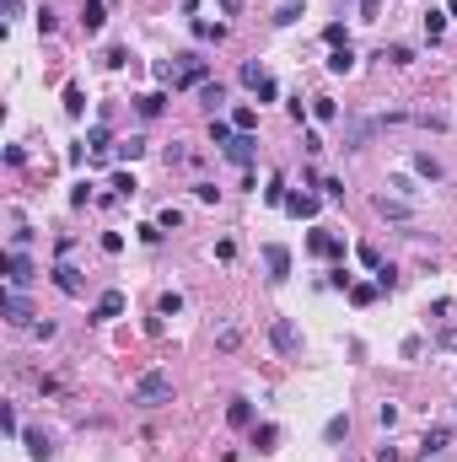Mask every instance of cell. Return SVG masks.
<instances>
[{
    "label": "cell",
    "instance_id": "3",
    "mask_svg": "<svg viewBox=\"0 0 457 462\" xmlns=\"http://www.w3.org/2000/svg\"><path fill=\"white\" fill-rule=\"evenodd\" d=\"M264 269H269V285H285V280H291V247L264 242Z\"/></svg>",
    "mask_w": 457,
    "mask_h": 462
},
{
    "label": "cell",
    "instance_id": "31",
    "mask_svg": "<svg viewBox=\"0 0 457 462\" xmlns=\"http://www.w3.org/2000/svg\"><path fill=\"white\" fill-rule=\"evenodd\" d=\"M156 312H162V317H178V312H183V296H178V290H167L162 302H156Z\"/></svg>",
    "mask_w": 457,
    "mask_h": 462
},
{
    "label": "cell",
    "instance_id": "21",
    "mask_svg": "<svg viewBox=\"0 0 457 462\" xmlns=\"http://www.w3.org/2000/svg\"><path fill=\"white\" fill-rule=\"evenodd\" d=\"M447 441H452V430H447V424H436V430H425L419 452H447Z\"/></svg>",
    "mask_w": 457,
    "mask_h": 462
},
{
    "label": "cell",
    "instance_id": "28",
    "mask_svg": "<svg viewBox=\"0 0 457 462\" xmlns=\"http://www.w3.org/2000/svg\"><path fill=\"white\" fill-rule=\"evenodd\" d=\"M296 17H301V0H285V6H280V11H274L269 22H274V27H291Z\"/></svg>",
    "mask_w": 457,
    "mask_h": 462
},
{
    "label": "cell",
    "instance_id": "14",
    "mask_svg": "<svg viewBox=\"0 0 457 462\" xmlns=\"http://www.w3.org/2000/svg\"><path fill=\"white\" fill-rule=\"evenodd\" d=\"M344 436H350V414H333V420L323 424V441H329V446H339Z\"/></svg>",
    "mask_w": 457,
    "mask_h": 462
},
{
    "label": "cell",
    "instance_id": "4",
    "mask_svg": "<svg viewBox=\"0 0 457 462\" xmlns=\"http://www.w3.org/2000/svg\"><path fill=\"white\" fill-rule=\"evenodd\" d=\"M33 280H38V269L22 258V253H6V290H27Z\"/></svg>",
    "mask_w": 457,
    "mask_h": 462
},
{
    "label": "cell",
    "instance_id": "37",
    "mask_svg": "<svg viewBox=\"0 0 457 462\" xmlns=\"http://www.w3.org/2000/svg\"><path fill=\"white\" fill-rule=\"evenodd\" d=\"M317 188H323V199H344V178H323Z\"/></svg>",
    "mask_w": 457,
    "mask_h": 462
},
{
    "label": "cell",
    "instance_id": "45",
    "mask_svg": "<svg viewBox=\"0 0 457 462\" xmlns=\"http://www.w3.org/2000/svg\"><path fill=\"white\" fill-rule=\"evenodd\" d=\"M441 349H457V328H447V333H441Z\"/></svg>",
    "mask_w": 457,
    "mask_h": 462
},
{
    "label": "cell",
    "instance_id": "23",
    "mask_svg": "<svg viewBox=\"0 0 457 462\" xmlns=\"http://www.w3.org/2000/svg\"><path fill=\"white\" fill-rule=\"evenodd\" d=\"M210 140H215L221 151H226V145L237 140V129H231V119H210Z\"/></svg>",
    "mask_w": 457,
    "mask_h": 462
},
{
    "label": "cell",
    "instance_id": "19",
    "mask_svg": "<svg viewBox=\"0 0 457 462\" xmlns=\"http://www.w3.org/2000/svg\"><path fill=\"white\" fill-rule=\"evenodd\" d=\"M199 102H205L210 113H215V108L226 102V86H221V81H205V86H199Z\"/></svg>",
    "mask_w": 457,
    "mask_h": 462
},
{
    "label": "cell",
    "instance_id": "39",
    "mask_svg": "<svg viewBox=\"0 0 457 462\" xmlns=\"http://www.w3.org/2000/svg\"><path fill=\"white\" fill-rule=\"evenodd\" d=\"M425 33H431V43H436L441 33H447V17H441V11H431V17H425Z\"/></svg>",
    "mask_w": 457,
    "mask_h": 462
},
{
    "label": "cell",
    "instance_id": "44",
    "mask_svg": "<svg viewBox=\"0 0 457 462\" xmlns=\"http://www.w3.org/2000/svg\"><path fill=\"white\" fill-rule=\"evenodd\" d=\"M376 11H382V0H360V22H376Z\"/></svg>",
    "mask_w": 457,
    "mask_h": 462
},
{
    "label": "cell",
    "instance_id": "40",
    "mask_svg": "<svg viewBox=\"0 0 457 462\" xmlns=\"http://www.w3.org/2000/svg\"><path fill=\"white\" fill-rule=\"evenodd\" d=\"M140 151H146V140L135 135V140H124V145H119V161H135V156H140Z\"/></svg>",
    "mask_w": 457,
    "mask_h": 462
},
{
    "label": "cell",
    "instance_id": "7",
    "mask_svg": "<svg viewBox=\"0 0 457 462\" xmlns=\"http://www.w3.org/2000/svg\"><path fill=\"white\" fill-rule=\"evenodd\" d=\"M307 247L317 253V258H344V242L333 237V231H312V237H307Z\"/></svg>",
    "mask_w": 457,
    "mask_h": 462
},
{
    "label": "cell",
    "instance_id": "33",
    "mask_svg": "<svg viewBox=\"0 0 457 462\" xmlns=\"http://www.w3.org/2000/svg\"><path fill=\"white\" fill-rule=\"evenodd\" d=\"M376 290H382V285H350V302L366 306V302H376Z\"/></svg>",
    "mask_w": 457,
    "mask_h": 462
},
{
    "label": "cell",
    "instance_id": "26",
    "mask_svg": "<svg viewBox=\"0 0 457 462\" xmlns=\"http://www.w3.org/2000/svg\"><path fill=\"white\" fill-rule=\"evenodd\" d=\"M27 452H33L38 462H49V457H54V441H49L43 430H33V436H27Z\"/></svg>",
    "mask_w": 457,
    "mask_h": 462
},
{
    "label": "cell",
    "instance_id": "27",
    "mask_svg": "<svg viewBox=\"0 0 457 462\" xmlns=\"http://www.w3.org/2000/svg\"><path fill=\"white\" fill-rule=\"evenodd\" d=\"M382 60L388 65H415V49L409 43H393V49H382Z\"/></svg>",
    "mask_w": 457,
    "mask_h": 462
},
{
    "label": "cell",
    "instance_id": "43",
    "mask_svg": "<svg viewBox=\"0 0 457 462\" xmlns=\"http://www.w3.org/2000/svg\"><path fill=\"white\" fill-rule=\"evenodd\" d=\"M301 151H307V156H317V151H323V135H317V129H307V135H301Z\"/></svg>",
    "mask_w": 457,
    "mask_h": 462
},
{
    "label": "cell",
    "instance_id": "11",
    "mask_svg": "<svg viewBox=\"0 0 457 462\" xmlns=\"http://www.w3.org/2000/svg\"><path fill=\"white\" fill-rule=\"evenodd\" d=\"M103 22H108L103 0H86V6H81V27H86V33H103Z\"/></svg>",
    "mask_w": 457,
    "mask_h": 462
},
{
    "label": "cell",
    "instance_id": "36",
    "mask_svg": "<svg viewBox=\"0 0 457 462\" xmlns=\"http://www.w3.org/2000/svg\"><path fill=\"white\" fill-rule=\"evenodd\" d=\"M194 199H199V204H215V199H221V188H215V183H194Z\"/></svg>",
    "mask_w": 457,
    "mask_h": 462
},
{
    "label": "cell",
    "instance_id": "16",
    "mask_svg": "<svg viewBox=\"0 0 457 462\" xmlns=\"http://www.w3.org/2000/svg\"><path fill=\"white\" fill-rule=\"evenodd\" d=\"M226 420L237 424V430H248V424H253V403H248V398H231V409H226Z\"/></svg>",
    "mask_w": 457,
    "mask_h": 462
},
{
    "label": "cell",
    "instance_id": "24",
    "mask_svg": "<svg viewBox=\"0 0 457 462\" xmlns=\"http://www.w3.org/2000/svg\"><path fill=\"white\" fill-rule=\"evenodd\" d=\"M264 81H269V70H264L258 60H248V65H242V86H248V92H258Z\"/></svg>",
    "mask_w": 457,
    "mask_h": 462
},
{
    "label": "cell",
    "instance_id": "15",
    "mask_svg": "<svg viewBox=\"0 0 457 462\" xmlns=\"http://www.w3.org/2000/svg\"><path fill=\"white\" fill-rule=\"evenodd\" d=\"M415 172H419V178H431V183H441V178H447V172H441V161L431 156V151H419V156H415Z\"/></svg>",
    "mask_w": 457,
    "mask_h": 462
},
{
    "label": "cell",
    "instance_id": "22",
    "mask_svg": "<svg viewBox=\"0 0 457 462\" xmlns=\"http://www.w3.org/2000/svg\"><path fill=\"white\" fill-rule=\"evenodd\" d=\"M312 119L333 124V119H339V102H333V97H312Z\"/></svg>",
    "mask_w": 457,
    "mask_h": 462
},
{
    "label": "cell",
    "instance_id": "29",
    "mask_svg": "<svg viewBox=\"0 0 457 462\" xmlns=\"http://www.w3.org/2000/svg\"><path fill=\"white\" fill-rule=\"evenodd\" d=\"M81 108H86L81 86H65V113H70V119H81Z\"/></svg>",
    "mask_w": 457,
    "mask_h": 462
},
{
    "label": "cell",
    "instance_id": "17",
    "mask_svg": "<svg viewBox=\"0 0 457 462\" xmlns=\"http://www.w3.org/2000/svg\"><path fill=\"white\" fill-rule=\"evenodd\" d=\"M285 210H291V215H301V221H312V215H317V199H312V194H291V199H285Z\"/></svg>",
    "mask_w": 457,
    "mask_h": 462
},
{
    "label": "cell",
    "instance_id": "5",
    "mask_svg": "<svg viewBox=\"0 0 457 462\" xmlns=\"http://www.w3.org/2000/svg\"><path fill=\"white\" fill-rule=\"evenodd\" d=\"M210 81V60L199 54H178V86H205Z\"/></svg>",
    "mask_w": 457,
    "mask_h": 462
},
{
    "label": "cell",
    "instance_id": "12",
    "mask_svg": "<svg viewBox=\"0 0 457 462\" xmlns=\"http://www.w3.org/2000/svg\"><path fill=\"white\" fill-rule=\"evenodd\" d=\"M329 70H333V76H350V70H355V49H350V43H344V49H329Z\"/></svg>",
    "mask_w": 457,
    "mask_h": 462
},
{
    "label": "cell",
    "instance_id": "25",
    "mask_svg": "<svg viewBox=\"0 0 457 462\" xmlns=\"http://www.w3.org/2000/svg\"><path fill=\"white\" fill-rule=\"evenodd\" d=\"M135 108H140V119H156V113L167 108V97L162 92H146V97H135Z\"/></svg>",
    "mask_w": 457,
    "mask_h": 462
},
{
    "label": "cell",
    "instance_id": "6",
    "mask_svg": "<svg viewBox=\"0 0 457 462\" xmlns=\"http://www.w3.org/2000/svg\"><path fill=\"white\" fill-rule=\"evenodd\" d=\"M0 306H6V322H11V328H33V306L22 302V290H6Z\"/></svg>",
    "mask_w": 457,
    "mask_h": 462
},
{
    "label": "cell",
    "instance_id": "38",
    "mask_svg": "<svg viewBox=\"0 0 457 462\" xmlns=\"http://www.w3.org/2000/svg\"><path fill=\"white\" fill-rule=\"evenodd\" d=\"M108 70H124V65H129V49H119V43H113V49H108Z\"/></svg>",
    "mask_w": 457,
    "mask_h": 462
},
{
    "label": "cell",
    "instance_id": "13",
    "mask_svg": "<svg viewBox=\"0 0 457 462\" xmlns=\"http://www.w3.org/2000/svg\"><path fill=\"white\" fill-rule=\"evenodd\" d=\"M376 215H388V221H409L415 210H409L404 199H388V194H382V199H376Z\"/></svg>",
    "mask_w": 457,
    "mask_h": 462
},
{
    "label": "cell",
    "instance_id": "42",
    "mask_svg": "<svg viewBox=\"0 0 457 462\" xmlns=\"http://www.w3.org/2000/svg\"><path fill=\"white\" fill-rule=\"evenodd\" d=\"M376 424H382V430H393V424H398V409H393V403H382V409H376Z\"/></svg>",
    "mask_w": 457,
    "mask_h": 462
},
{
    "label": "cell",
    "instance_id": "10",
    "mask_svg": "<svg viewBox=\"0 0 457 462\" xmlns=\"http://www.w3.org/2000/svg\"><path fill=\"white\" fill-rule=\"evenodd\" d=\"M54 285H60L65 296H81V274H76L70 263H54Z\"/></svg>",
    "mask_w": 457,
    "mask_h": 462
},
{
    "label": "cell",
    "instance_id": "20",
    "mask_svg": "<svg viewBox=\"0 0 457 462\" xmlns=\"http://www.w3.org/2000/svg\"><path fill=\"white\" fill-rule=\"evenodd\" d=\"M231 129H237V135H253V129H258V113H253V108H231Z\"/></svg>",
    "mask_w": 457,
    "mask_h": 462
},
{
    "label": "cell",
    "instance_id": "9",
    "mask_svg": "<svg viewBox=\"0 0 457 462\" xmlns=\"http://www.w3.org/2000/svg\"><path fill=\"white\" fill-rule=\"evenodd\" d=\"M253 156H258V140H253V135H237V140L226 145V161H237V167H253Z\"/></svg>",
    "mask_w": 457,
    "mask_h": 462
},
{
    "label": "cell",
    "instance_id": "30",
    "mask_svg": "<svg viewBox=\"0 0 457 462\" xmlns=\"http://www.w3.org/2000/svg\"><path fill=\"white\" fill-rule=\"evenodd\" d=\"M274 441H280V430H274V424H258V430H253V446H258V452H269Z\"/></svg>",
    "mask_w": 457,
    "mask_h": 462
},
{
    "label": "cell",
    "instance_id": "46",
    "mask_svg": "<svg viewBox=\"0 0 457 462\" xmlns=\"http://www.w3.org/2000/svg\"><path fill=\"white\" fill-rule=\"evenodd\" d=\"M221 11H226V17H237V11H242V0H221Z\"/></svg>",
    "mask_w": 457,
    "mask_h": 462
},
{
    "label": "cell",
    "instance_id": "1",
    "mask_svg": "<svg viewBox=\"0 0 457 462\" xmlns=\"http://www.w3.org/2000/svg\"><path fill=\"white\" fill-rule=\"evenodd\" d=\"M129 403H140V409L172 403V371H140V377L129 382Z\"/></svg>",
    "mask_w": 457,
    "mask_h": 462
},
{
    "label": "cell",
    "instance_id": "32",
    "mask_svg": "<svg viewBox=\"0 0 457 462\" xmlns=\"http://www.w3.org/2000/svg\"><path fill=\"white\" fill-rule=\"evenodd\" d=\"M323 43H329V49H344V22H329V27H323Z\"/></svg>",
    "mask_w": 457,
    "mask_h": 462
},
{
    "label": "cell",
    "instance_id": "2",
    "mask_svg": "<svg viewBox=\"0 0 457 462\" xmlns=\"http://www.w3.org/2000/svg\"><path fill=\"white\" fill-rule=\"evenodd\" d=\"M269 344L285 355V361H291V355H301V328H296L291 317H274V322H269Z\"/></svg>",
    "mask_w": 457,
    "mask_h": 462
},
{
    "label": "cell",
    "instance_id": "18",
    "mask_svg": "<svg viewBox=\"0 0 457 462\" xmlns=\"http://www.w3.org/2000/svg\"><path fill=\"white\" fill-rule=\"evenodd\" d=\"M194 38H205V43H221V38H226V27H221V22H205V17H194Z\"/></svg>",
    "mask_w": 457,
    "mask_h": 462
},
{
    "label": "cell",
    "instance_id": "35",
    "mask_svg": "<svg viewBox=\"0 0 457 462\" xmlns=\"http://www.w3.org/2000/svg\"><path fill=\"white\" fill-rule=\"evenodd\" d=\"M264 199H269V204H285V199H291V194H285V178H269V188H264Z\"/></svg>",
    "mask_w": 457,
    "mask_h": 462
},
{
    "label": "cell",
    "instance_id": "41",
    "mask_svg": "<svg viewBox=\"0 0 457 462\" xmlns=\"http://www.w3.org/2000/svg\"><path fill=\"white\" fill-rule=\"evenodd\" d=\"M86 140H92V151H103V145H108V124H92V129H86Z\"/></svg>",
    "mask_w": 457,
    "mask_h": 462
},
{
    "label": "cell",
    "instance_id": "8",
    "mask_svg": "<svg viewBox=\"0 0 457 462\" xmlns=\"http://www.w3.org/2000/svg\"><path fill=\"white\" fill-rule=\"evenodd\" d=\"M119 312H124V290H103L97 306H92V322H108V317H119Z\"/></svg>",
    "mask_w": 457,
    "mask_h": 462
},
{
    "label": "cell",
    "instance_id": "34",
    "mask_svg": "<svg viewBox=\"0 0 457 462\" xmlns=\"http://www.w3.org/2000/svg\"><path fill=\"white\" fill-rule=\"evenodd\" d=\"M156 226H162V231H178V226H183V210H172V204H167L162 215H156Z\"/></svg>",
    "mask_w": 457,
    "mask_h": 462
}]
</instances>
